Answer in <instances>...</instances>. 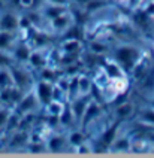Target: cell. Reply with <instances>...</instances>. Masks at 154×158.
<instances>
[{
	"mask_svg": "<svg viewBox=\"0 0 154 158\" xmlns=\"http://www.w3.org/2000/svg\"><path fill=\"white\" fill-rule=\"evenodd\" d=\"M17 27V19L12 14H5L3 17L0 18V28L2 30H12Z\"/></svg>",
	"mask_w": 154,
	"mask_h": 158,
	"instance_id": "6da1fadb",
	"label": "cell"
},
{
	"mask_svg": "<svg viewBox=\"0 0 154 158\" xmlns=\"http://www.w3.org/2000/svg\"><path fill=\"white\" fill-rule=\"evenodd\" d=\"M41 97H42L45 102L48 100V98H49V87H48L46 84L41 85Z\"/></svg>",
	"mask_w": 154,
	"mask_h": 158,
	"instance_id": "7a4b0ae2",
	"label": "cell"
},
{
	"mask_svg": "<svg viewBox=\"0 0 154 158\" xmlns=\"http://www.w3.org/2000/svg\"><path fill=\"white\" fill-rule=\"evenodd\" d=\"M130 110H132V106H130V105H124V106H121V107L118 109V114L121 115V116H124V115L130 114Z\"/></svg>",
	"mask_w": 154,
	"mask_h": 158,
	"instance_id": "3957f363",
	"label": "cell"
},
{
	"mask_svg": "<svg viewBox=\"0 0 154 158\" xmlns=\"http://www.w3.org/2000/svg\"><path fill=\"white\" fill-rule=\"evenodd\" d=\"M9 81V76L6 72H0V87H6V82Z\"/></svg>",
	"mask_w": 154,
	"mask_h": 158,
	"instance_id": "277c9868",
	"label": "cell"
},
{
	"mask_svg": "<svg viewBox=\"0 0 154 158\" xmlns=\"http://www.w3.org/2000/svg\"><path fill=\"white\" fill-rule=\"evenodd\" d=\"M81 140H82V136L79 134V133H75L72 137H71V142H72V143H75V145L81 143Z\"/></svg>",
	"mask_w": 154,
	"mask_h": 158,
	"instance_id": "5b68a950",
	"label": "cell"
},
{
	"mask_svg": "<svg viewBox=\"0 0 154 158\" xmlns=\"http://www.w3.org/2000/svg\"><path fill=\"white\" fill-rule=\"evenodd\" d=\"M114 134H115V127H114V128H111V130H109V133L105 136V143H111V142H112V136H114Z\"/></svg>",
	"mask_w": 154,
	"mask_h": 158,
	"instance_id": "8992f818",
	"label": "cell"
},
{
	"mask_svg": "<svg viewBox=\"0 0 154 158\" xmlns=\"http://www.w3.org/2000/svg\"><path fill=\"white\" fill-rule=\"evenodd\" d=\"M8 121V112H5V110H0V125H3V124Z\"/></svg>",
	"mask_w": 154,
	"mask_h": 158,
	"instance_id": "52a82bcc",
	"label": "cell"
},
{
	"mask_svg": "<svg viewBox=\"0 0 154 158\" xmlns=\"http://www.w3.org/2000/svg\"><path fill=\"white\" fill-rule=\"evenodd\" d=\"M60 143H62V139H54L53 143H51V149L53 151H57L60 148Z\"/></svg>",
	"mask_w": 154,
	"mask_h": 158,
	"instance_id": "ba28073f",
	"label": "cell"
},
{
	"mask_svg": "<svg viewBox=\"0 0 154 158\" xmlns=\"http://www.w3.org/2000/svg\"><path fill=\"white\" fill-rule=\"evenodd\" d=\"M144 118L147 121H150V123H154V114H151V112H145Z\"/></svg>",
	"mask_w": 154,
	"mask_h": 158,
	"instance_id": "9c48e42d",
	"label": "cell"
},
{
	"mask_svg": "<svg viewBox=\"0 0 154 158\" xmlns=\"http://www.w3.org/2000/svg\"><path fill=\"white\" fill-rule=\"evenodd\" d=\"M8 63H9V58H8L6 55L0 54V64H8Z\"/></svg>",
	"mask_w": 154,
	"mask_h": 158,
	"instance_id": "30bf717a",
	"label": "cell"
},
{
	"mask_svg": "<svg viewBox=\"0 0 154 158\" xmlns=\"http://www.w3.org/2000/svg\"><path fill=\"white\" fill-rule=\"evenodd\" d=\"M17 55H21V57H23V60H24V58H26V48H21V49H18V51H17Z\"/></svg>",
	"mask_w": 154,
	"mask_h": 158,
	"instance_id": "8fae6325",
	"label": "cell"
},
{
	"mask_svg": "<svg viewBox=\"0 0 154 158\" xmlns=\"http://www.w3.org/2000/svg\"><path fill=\"white\" fill-rule=\"evenodd\" d=\"M54 2H58V3H62V2H63V0H54Z\"/></svg>",
	"mask_w": 154,
	"mask_h": 158,
	"instance_id": "7c38bea8",
	"label": "cell"
}]
</instances>
